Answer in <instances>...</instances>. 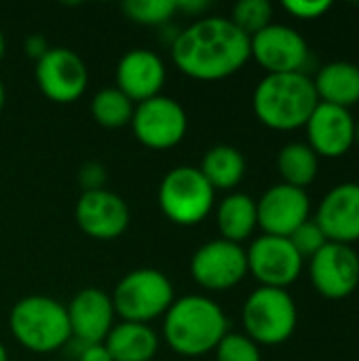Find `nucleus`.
<instances>
[{
    "label": "nucleus",
    "mask_w": 359,
    "mask_h": 361,
    "mask_svg": "<svg viewBox=\"0 0 359 361\" xmlns=\"http://www.w3.org/2000/svg\"><path fill=\"white\" fill-rule=\"evenodd\" d=\"M171 57L176 68L195 80H222L252 57L250 36L231 19L203 17L174 36Z\"/></svg>",
    "instance_id": "1"
},
{
    "label": "nucleus",
    "mask_w": 359,
    "mask_h": 361,
    "mask_svg": "<svg viewBox=\"0 0 359 361\" xmlns=\"http://www.w3.org/2000/svg\"><path fill=\"white\" fill-rule=\"evenodd\" d=\"M229 334V322L222 309L205 296L190 294L167 309L163 319V338L180 355L199 357L214 351Z\"/></svg>",
    "instance_id": "2"
},
{
    "label": "nucleus",
    "mask_w": 359,
    "mask_h": 361,
    "mask_svg": "<svg viewBox=\"0 0 359 361\" xmlns=\"http://www.w3.org/2000/svg\"><path fill=\"white\" fill-rule=\"evenodd\" d=\"M254 112L262 125L277 131L305 127L320 104L313 80L303 72L267 74L254 89Z\"/></svg>",
    "instance_id": "3"
},
{
    "label": "nucleus",
    "mask_w": 359,
    "mask_h": 361,
    "mask_svg": "<svg viewBox=\"0 0 359 361\" xmlns=\"http://www.w3.org/2000/svg\"><path fill=\"white\" fill-rule=\"evenodd\" d=\"M13 338L34 353L61 349L72 332L66 307L49 296H25L15 302L8 315Z\"/></svg>",
    "instance_id": "4"
},
{
    "label": "nucleus",
    "mask_w": 359,
    "mask_h": 361,
    "mask_svg": "<svg viewBox=\"0 0 359 361\" xmlns=\"http://www.w3.org/2000/svg\"><path fill=\"white\" fill-rule=\"evenodd\" d=\"M110 298L123 322L148 324L174 305V283L157 269H135L116 283Z\"/></svg>",
    "instance_id": "5"
},
{
    "label": "nucleus",
    "mask_w": 359,
    "mask_h": 361,
    "mask_svg": "<svg viewBox=\"0 0 359 361\" xmlns=\"http://www.w3.org/2000/svg\"><path fill=\"white\" fill-rule=\"evenodd\" d=\"M298 324V311L294 298L286 290L258 288L243 305L245 336L256 345L275 347L286 343Z\"/></svg>",
    "instance_id": "6"
},
{
    "label": "nucleus",
    "mask_w": 359,
    "mask_h": 361,
    "mask_svg": "<svg viewBox=\"0 0 359 361\" xmlns=\"http://www.w3.org/2000/svg\"><path fill=\"white\" fill-rule=\"evenodd\" d=\"M216 190L203 178L199 167L180 165L171 169L159 186V205L167 220L180 226H193L207 218L214 207Z\"/></svg>",
    "instance_id": "7"
},
{
    "label": "nucleus",
    "mask_w": 359,
    "mask_h": 361,
    "mask_svg": "<svg viewBox=\"0 0 359 361\" xmlns=\"http://www.w3.org/2000/svg\"><path fill=\"white\" fill-rule=\"evenodd\" d=\"M129 125L140 144L152 150H167L184 140L188 116L180 102L167 95H157L135 106Z\"/></svg>",
    "instance_id": "8"
},
{
    "label": "nucleus",
    "mask_w": 359,
    "mask_h": 361,
    "mask_svg": "<svg viewBox=\"0 0 359 361\" xmlns=\"http://www.w3.org/2000/svg\"><path fill=\"white\" fill-rule=\"evenodd\" d=\"M36 82L42 95L55 104L76 102L89 82L83 57L66 47H51L36 61Z\"/></svg>",
    "instance_id": "9"
},
{
    "label": "nucleus",
    "mask_w": 359,
    "mask_h": 361,
    "mask_svg": "<svg viewBox=\"0 0 359 361\" xmlns=\"http://www.w3.org/2000/svg\"><path fill=\"white\" fill-rule=\"evenodd\" d=\"M193 279L212 292L235 288L248 275V256L239 243L214 239L201 245L190 260Z\"/></svg>",
    "instance_id": "10"
},
{
    "label": "nucleus",
    "mask_w": 359,
    "mask_h": 361,
    "mask_svg": "<svg viewBox=\"0 0 359 361\" xmlns=\"http://www.w3.org/2000/svg\"><path fill=\"white\" fill-rule=\"evenodd\" d=\"M252 57L267 70V74L303 72L309 61V47L305 38L290 25L271 23L250 38Z\"/></svg>",
    "instance_id": "11"
},
{
    "label": "nucleus",
    "mask_w": 359,
    "mask_h": 361,
    "mask_svg": "<svg viewBox=\"0 0 359 361\" xmlns=\"http://www.w3.org/2000/svg\"><path fill=\"white\" fill-rule=\"evenodd\" d=\"M309 275L324 298H347L359 286V256L351 245L326 243L309 260Z\"/></svg>",
    "instance_id": "12"
},
{
    "label": "nucleus",
    "mask_w": 359,
    "mask_h": 361,
    "mask_svg": "<svg viewBox=\"0 0 359 361\" xmlns=\"http://www.w3.org/2000/svg\"><path fill=\"white\" fill-rule=\"evenodd\" d=\"M248 256V273H252L262 288H277L286 290L290 283H294L303 271V258L292 247L290 239L286 237H271L262 235L258 237L250 250Z\"/></svg>",
    "instance_id": "13"
},
{
    "label": "nucleus",
    "mask_w": 359,
    "mask_h": 361,
    "mask_svg": "<svg viewBox=\"0 0 359 361\" xmlns=\"http://www.w3.org/2000/svg\"><path fill=\"white\" fill-rule=\"evenodd\" d=\"M311 203L303 188L288 184L271 186L260 201H256L258 226L271 237H290L300 224L309 220Z\"/></svg>",
    "instance_id": "14"
},
{
    "label": "nucleus",
    "mask_w": 359,
    "mask_h": 361,
    "mask_svg": "<svg viewBox=\"0 0 359 361\" xmlns=\"http://www.w3.org/2000/svg\"><path fill=\"white\" fill-rule=\"evenodd\" d=\"M76 222L80 231L97 241H112L129 226L127 203L106 188L87 190L76 203Z\"/></svg>",
    "instance_id": "15"
},
{
    "label": "nucleus",
    "mask_w": 359,
    "mask_h": 361,
    "mask_svg": "<svg viewBox=\"0 0 359 361\" xmlns=\"http://www.w3.org/2000/svg\"><path fill=\"white\" fill-rule=\"evenodd\" d=\"M309 148L317 157H345L355 144V121L347 108L320 102L305 125Z\"/></svg>",
    "instance_id": "16"
},
{
    "label": "nucleus",
    "mask_w": 359,
    "mask_h": 361,
    "mask_svg": "<svg viewBox=\"0 0 359 361\" xmlns=\"http://www.w3.org/2000/svg\"><path fill=\"white\" fill-rule=\"evenodd\" d=\"M317 226L330 243L351 245L359 241V184L345 182L334 186L320 203Z\"/></svg>",
    "instance_id": "17"
},
{
    "label": "nucleus",
    "mask_w": 359,
    "mask_h": 361,
    "mask_svg": "<svg viewBox=\"0 0 359 361\" xmlns=\"http://www.w3.org/2000/svg\"><path fill=\"white\" fill-rule=\"evenodd\" d=\"M66 311H68L70 332L83 345L104 343L108 332L112 330V322L116 315L112 307V298L99 288L80 290L66 307Z\"/></svg>",
    "instance_id": "18"
},
{
    "label": "nucleus",
    "mask_w": 359,
    "mask_h": 361,
    "mask_svg": "<svg viewBox=\"0 0 359 361\" xmlns=\"http://www.w3.org/2000/svg\"><path fill=\"white\" fill-rule=\"evenodd\" d=\"M165 85V63L148 49L127 51L116 66V89L131 102H146L161 95Z\"/></svg>",
    "instance_id": "19"
},
{
    "label": "nucleus",
    "mask_w": 359,
    "mask_h": 361,
    "mask_svg": "<svg viewBox=\"0 0 359 361\" xmlns=\"http://www.w3.org/2000/svg\"><path fill=\"white\" fill-rule=\"evenodd\" d=\"M112 361H150L159 351V336L148 324L121 322L104 341Z\"/></svg>",
    "instance_id": "20"
},
{
    "label": "nucleus",
    "mask_w": 359,
    "mask_h": 361,
    "mask_svg": "<svg viewBox=\"0 0 359 361\" xmlns=\"http://www.w3.org/2000/svg\"><path fill=\"white\" fill-rule=\"evenodd\" d=\"M315 93L320 102L351 108L359 104V66L351 61H332L320 68L315 80Z\"/></svg>",
    "instance_id": "21"
},
{
    "label": "nucleus",
    "mask_w": 359,
    "mask_h": 361,
    "mask_svg": "<svg viewBox=\"0 0 359 361\" xmlns=\"http://www.w3.org/2000/svg\"><path fill=\"white\" fill-rule=\"evenodd\" d=\"M218 228L222 233V239L239 243L252 237L254 228L258 226V214H256V201L250 195L233 192L222 199L218 205Z\"/></svg>",
    "instance_id": "22"
},
{
    "label": "nucleus",
    "mask_w": 359,
    "mask_h": 361,
    "mask_svg": "<svg viewBox=\"0 0 359 361\" xmlns=\"http://www.w3.org/2000/svg\"><path fill=\"white\" fill-rule=\"evenodd\" d=\"M199 171L214 190H231L245 176V159L235 146H214L205 152Z\"/></svg>",
    "instance_id": "23"
},
{
    "label": "nucleus",
    "mask_w": 359,
    "mask_h": 361,
    "mask_svg": "<svg viewBox=\"0 0 359 361\" xmlns=\"http://www.w3.org/2000/svg\"><path fill=\"white\" fill-rule=\"evenodd\" d=\"M277 169L284 178V184L305 190L317 178L320 157L309 148V144L292 142L279 150Z\"/></svg>",
    "instance_id": "24"
},
{
    "label": "nucleus",
    "mask_w": 359,
    "mask_h": 361,
    "mask_svg": "<svg viewBox=\"0 0 359 361\" xmlns=\"http://www.w3.org/2000/svg\"><path fill=\"white\" fill-rule=\"evenodd\" d=\"M133 110H135L133 102L125 93H121L116 87L102 89L91 99V114L95 123L106 129H118V127L129 125Z\"/></svg>",
    "instance_id": "25"
},
{
    "label": "nucleus",
    "mask_w": 359,
    "mask_h": 361,
    "mask_svg": "<svg viewBox=\"0 0 359 361\" xmlns=\"http://www.w3.org/2000/svg\"><path fill=\"white\" fill-rule=\"evenodd\" d=\"M273 17V6L267 0H241L233 6V17L231 21L245 34L254 36L267 25H271Z\"/></svg>",
    "instance_id": "26"
},
{
    "label": "nucleus",
    "mask_w": 359,
    "mask_h": 361,
    "mask_svg": "<svg viewBox=\"0 0 359 361\" xmlns=\"http://www.w3.org/2000/svg\"><path fill=\"white\" fill-rule=\"evenodd\" d=\"M125 15L142 25H163L176 15V0H127Z\"/></svg>",
    "instance_id": "27"
},
{
    "label": "nucleus",
    "mask_w": 359,
    "mask_h": 361,
    "mask_svg": "<svg viewBox=\"0 0 359 361\" xmlns=\"http://www.w3.org/2000/svg\"><path fill=\"white\" fill-rule=\"evenodd\" d=\"M214 351H216V361H262L258 345L245 334L229 332Z\"/></svg>",
    "instance_id": "28"
},
{
    "label": "nucleus",
    "mask_w": 359,
    "mask_h": 361,
    "mask_svg": "<svg viewBox=\"0 0 359 361\" xmlns=\"http://www.w3.org/2000/svg\"><path fill=\"white\" fill-rule=\"evenodd\" d=\"M288 239L303 260H311L326 243H330L315 220H307L305 224H300Z\"/></svg>",
    "instance_id": "29"
},
{
    "label": "nucleus",
    "mask_w": 359,
    "mask_h": 361,
    "mask_svg": "<svg viewBox=\"0 0 359 361\" xmlns=\"http://www.w3.org/2000/svg\"><path fill=\"white\" fill-rule=\"evenodd\" d=\"M284 8L298 19H317L332 8L330 0H286Z\"/></svg>",
    "instance_id": "30"
},
{
    "label": "nucleus",
    "mask_w": 359,
    "mask_h": 361,
    "mask_svg": "<svg viewBox=\"0 0 359 361\" xmlns=\"http://www.w3.org/2000/svg\"><path fill=\"white\" fill-rule=\"evenodd\" d=\"M78 182L83 186V192L87 190H99L106 184V167L97 161H89L78 169Z\"/></svg>",
    "instance_id": "31"
},
{
    "label": "nucleus",
    "mask_w": 359,
    "mask_h": 361,
    "mask_svg": "<svg viewBox=\"0 0 359 361\" xmlns=\"http://www.w3.org/2000/svg\"><path fill=\"white\" fill-rule=\"evenodd\" d=\"M78 361H112V357H110V353H108L104 343H91V345H83L80 343Z\"/></svg>",
    "instance_id": "32"
},
{
    "label": "nucleus",
    "mask_w": 359,
    "mask_h": 361,
    "mask_svg": "<svg viewBox=\"0 0 359 361\" xmlns=\"http://www.w3.org/2000/svg\"><path fill=\"white\" fill-rule=\"evenodd\" d=\"M51 47H49V42H47V38L42 36V34H30L28 38H25V53H28V57H32V59H40V57H44V53L49 51Z\"/></svg>",
    "instance_id": "33"
},
{
    "label": "nucleus",
    "mask_w": 359,
    "mask_h": 361,
    "mask_svg": "<svg viewBox=\"0 0 359 361\" xmlns=\"http://www.w3.org/2000/svg\"><path fill=\"white\" fill-rule=\"evenodd\" d=\"M209 6V2H203V0H176V8L178 11H188V13H199V11H205Z\"/></svg>",
    "instance_id": "34"
},
{
    "label": "nucleus",
    "mask_w": 359,
    "mask_h": 361,
    "mask_svg": "<svg viewBox=\"0 0 359 361\" xmlns=\"http://www.w3.org/2000/svg\"><path fill=\"white\" fill-rule=\"evenodd\" d=\"M4 49H6V42H4V34L0 32V59L4 57Z\"/></svg>",
    "instance_id": "35"
},
{
    "label": "nucleus",
    "mask_w": 359,
    "mask_h": 361,
    "mask_svg": "<svg viewBox=\"0 0 359 361\" xmlns=\"http://www.w3.org/2000/svg\"><path fill=\"white\" fill-rule=\"evenodd\" d=\"M2 108H4V85L0 80V112H2Z\"/></svg>",
    "instance_id": "36"
},
{
    "label": "nucleus",
    "mask_w": 359,
    "mask_h": 361,
    "mask_svg": "<svg viewBox=\"0 0 359 361\" xmlns=\"http://www.w3.org/2000/svg\"><path fill=\"white\" fill-rule=\"evenodd\" d=\"M0 361H8L6 349H4V345H2V343H0Z\"/></svg>",
    "instance_id": "37"
},
{
    "label": "nucleus",
    "mask_w": 359,
    "mask_h": 361,
    "mask_svg": "<svg viewBox=\"0 0 359 361\" xmlns=\"http://www.w3.org/2000/svg\"><path fill=\"white\" fill-rule=\"evenodd\" d=\"M355 144L359 146V123H355Z\"/></svg>",
    "instance_id": "38"
}]
</instances>
